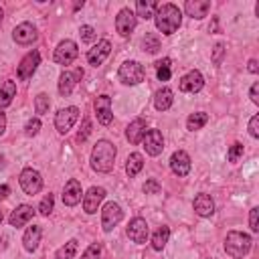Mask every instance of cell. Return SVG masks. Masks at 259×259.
<instances>
[{"label":"cell","mask_w":259,"mask_h":259,"mask_svg":"<svg viewBox=\"0 0 259 259\" xmlns=\"http://www.w3.org/2000/svg\"><path fill=\"white\" fill-rule=\"evenodd\" d=\"M154 20H156V28L162 34H172L178 30L180 22H182V12L176 4H162L156 8L154 12Z\"/></svg>","instance_id":"1"},{"label":"cell","mask_w":259,"mask_h":259,"mask_svg":"<svg viewBox=\"0 0 259 259\" xmlns=\"http://www.w3.org/2000/svg\"><path fill=\"white\" fill-rule=\"evenodd\" d=\"M115 146L107 140H99L95 144V148L91 150V168L95 172H111L113 164H115Z\"/></svg>","instance_id":"2"},{"label":"cell","mask_w":259,"mask_h":259,"mask_svg":"<svg viewBox=\"0 0 259 259\" xmlns=\"http://www.w3.org/2000/svg\"><path fill=\"white\" fill-rule=\"evenodd\" d=\"M251 249V237L247 233H241V231H231L227 233V239H225V251L229 257L233 259H243Z\"/></svg>","instance_id":"3"},{"label":"cell","mask_w":259,"mask_h":259,"mask_svg":"<svg viewBox=\"0 0 259 259\" xmlns=\"http://www.w3.org/2000/svg\"><path fill=\"white\" fill-rule=\"evenodd\" d=\"M117 75H119V81H121L123 85H138V83L144 81L146 71H144V67H142L138 61H125V63L119 67Z\"/></svg>","instance_id":"4"},{"label":"cell","mask_w":259,"mask_h":259,"mask_svg":"<svg viewBox=\"0 0 259 259\" xmlns=\"http://www.w3.org/2000/svg\"><path fill=\"white\" fill-rule=\"evenodd\" d=\"M77 119H79V109H77L75 105L65 107V109H59L57 115H55V127H57V132L67 134V132L75 125Z\"/></svg>","instance_id":"5"},{"label":"cell","mask_w":259,"mask_h":259,"mask_svg":"<svg viewBox=\"0 0 259 259\" xmlns=\"http://www.w3.org/2000/svg\"><path fill=\"white\" fill-rule=\"evenodd\" d=\"M77 55H79L77 45H75L73 40L67 38V40L59 42V47L55 49L53 59H55V63H59V65H71V63L77 59Z\"/></svg>","instance_id":"6"},{"label":"cell","mask_w":259,"mask_h":259,"mask_svg":"<svg viewBox=\"0 0 259 259\" xmlns=\"http://www.w3.org/2000/svg\"><path fill=\"white\" fill-rule=\"evenodd\" d=\"M20 188L26 192V194H36L40 188H42V178L40 174L34 170V168H24L20 172Z\"/></svg>","instance_id":"7"},{"label":"cell","mask_w":259,"mask_h":259,"mask_svg":"<svg viewBox=\"0 0 259 259\" xmlns=\"http://www.w3.org/2000/svg\"><path fill=\"white\" fill-rule=\"evenodd\" d=\"M121 219H123V212H121L119 204L107 202V204L103 206V210H101V227H103L105 233H109Z\"/></svg>","instance_id":"8"},{"label":"cell","mask_w":259,"mask_h":259,"mask_svg":"<svg viewBox=\"0 0 259 259\" xmlns=\"http://www.w3.org/2000/svg\"><path fill=\"white\" fill-rule=\"evenodd\" d=\"M115 28L121 36H130L136 28V14L130 8H121L115 16Z\"/></svg>","instance_id":"9"},{"label":"cell","mask_w":259,"mask_h":259,"mask_svg":"<svg viewBox=\"0 0 259 259\" xmlns=\"http://www.w3.org/2000/svg\"><path fill=\"white\" fill-rule=\"evenodd\" d=\"M148 233H150V229H148L146 219L136 217V219H132V221H130V225H127V237H130L134 243H138V245L146 243Z\"/></svg>","instance_id":"10"},{"label":"cell","mask_w":259,"mask_h":259,"mask_svg":"<svg viewBox=\"0 0 259 259\" xmlns=\"http://www.w3.org/2000/svg\"><path fill=\"white\" fill-rule=\"evenodd\" d=\"M142 142H144L146 154H150V156H158V154H162V150H164V138H162V134H160L158 130H148V132L144 134Z\"/></svg>","instance_id":"11"},{"label":"cell","mask_w":259,"mask_h":259,"mask_svg":"<svg viewBox=\"0 0 259 259\" xmlns=\"http://www.w3.org/2000/svg\"><path fill=\"white\" fill-rule=\"evenodd\" d=\"M38 63H40V55H38V51H30V53L20 61V65H18V79H20V81L30 79L32 73L36 71Z\"/></svg>","instance_id":"12"},{"label":"cell","mask_w":259,"mask_h":259,"mask_svg":"<svg viewBox=\"0 0 259 259\" xmlns=\"http://www.w3.org/2000/svg\"><path fill=\"white\" fill-rule=\"evenodd\" d=\"M103 198H105V190L101 186H91L87 190V194L83 196V210L87 214L97 212V208H99V204H101Z\"/></svg>","instance_id":"13"},{"label":"cell","mask_w":259,"mask_h":259,"mask_svg":"<svg viewBox=\"0 0 259 259\" xmlns=\"http://www.w3.org/2000/svg\"><path fill=\"white\" fill-rule=\"evenodd\" d=\"M109 53H111V42L103 38V40H99L93 49H89V53H87V63L93 65V67H99V65L109 57Z\"/></svg>","instance_id":"14"},{"label":"cell","mask_w":259,"mask_h":259,"mask_svg":"<svg viewBox=\"0 0 259 259\" xmlns=\"http://www.w3.org/2000/svg\"><path fill=\"white\" fill-rule=\"evenodd\" d=\"M202 85H204V77H202V73L200 71H188L182 79H180V91H184V93H196V91H200L202 89Z\"/></svg>","instance_id":"15"},{"label":"cell","mask_w":259,"mask_h":259,"mask_svg":"<svg viewBox=\"0 0 259 259\" xmlns=\"http://www.w3.org/2000/svg\"><path fill=\"white\" fill-rule=\"evenodd\" d=\"M95 113H97V121L101 125H109L113 119L111 113V97L109 95H99L95 99Z\"/></svg>","instance_id":"16"},{"label":"cell","mask_w":259,"mask_h":259,"mask_svg":"<svg viewBox=\"0 0 259 259\" xmlns=\"http://www.w3.org/2000/svg\"><path fill=\"white\" fill-rule=\"evenodd\" d=\"M83 77V69H75L73 73L71 71H65L61 77H59V93L63 95V97H67V95H71V91L75 89V85H77V81Z\"/></svg>","instance_id":"17"},{"label":"cell","mask_w":259,"mask_h":259,"mask_svg":"<svg viewBox=\"0 0 259 259\" xmlns=\"http://www.w3.org/2000/svg\"><path fill=\"white\" fill-rule=\"evenodd\" d=\"M170 168L176 176H186L190 172V156L184 150H176L170 156Z\"/></svg>","instance_id":"18"},{"label":"cell","mask_w":259,"mask_h":259,"mask_svg":"<svg viewBox=\"0 0 259 259\" xmlns=\"http://www.w3.org/2000/svg\"><path fill=\"white\" fill-rule=\"evenodd\" d=\"M12 38L18 45H30L32 40H36V28L30 22H20L14 30H12Z\"/></svg>","instance_id":"19"},{"label":"cell","mask_w":259,"mask_h":259,"mask_svg":"<svg viewBox=\"0 0 259 259\" xmlns=\"http://www.w3.org/2000/svg\"><path fill=\"white\" fill-rule=\"evenodd\" d=\"M81 194H83V190H81L79 180L71 178V180L65 184V188H63V202H65L67 206H75V204L81 200Z\"/></svg>","instance_id":"20"},{"label":"cell","mask_w":259,"mask_h":259,"mask_svg":"<svg viewBox=\"0 0 259 259\" xmlns=\"http://www.w3.org/2000/svg\"><path fill=\"white\" fill-rule=\"evenodd\" d=\"M32 217H34V208H32L30 204H20V206H16V208L12 210V214L8 217V223H10L12 227H22V225H26Z\"/></svg>","instance_id":"21"},{"label":"cell","mask_w":259,"mask_h":259,"mask_svg":"<svg viewBox=\"0 0 259 259\" xmlns=\"http://www.w3.org/2000/svg\"><path fill=\"white\" fill-rule=\"evenodd\" d=\"M184 10H186L188 16L200 20V18H204L206 12L210 10V2H208V0H186Z\"/></svg>","instance_id":"22"},{"label":"cell","mask_w":259,"mask_h":259,"mask_svg":"<svg viewBox=\"0 0 259 259\" xmlns=\"http://www.w3.org/2000/svg\"><path fill=\"white\" fill-rule=\"evenodd\" d=\"M144 134H146V119H142V117L134 119L127 125V130H125V138H127L130 144H140L142 138H144Z\"/></svg>","instance_id":"23"},{"label":"cell","mask_w":259,"mask_h":259,"mask_svg":"<svg viewBox=\"0 0 259 259\" xmlns=\"http://www.w3.org/2000/svg\"><path fill=\"white\" fill-rule=\"evenodd\" d=\"M40 235H42V229H40L38 225L28 227L26 233H24V237H22L24 249H26V251H34V249L38 247V243H40Z\"/></svg>","instance_id":"24"},{"label":"cell","mask_w":259,"mask_h":259,"mask_svg":"<svg viewBox=\"0 0 259 259\" xmlns=\"http://www.w3.org/2000/svg\"><path fill=\"white\" fill-rule=\"evenodd\" d=\"M194 210H196V214H200V217H210V214L214 212V202H212V198H210L208 194H198V196L194 198Z\"/></svg>","instance_id":"25"},{"label":"cell","mask_w":259,"mask_h":259,"mask_svg":"<svg viewBox=\"0 0 259 259\" xmlns=\"http://www.w3.org/2000/svg\"><path fill=\"white\" fill-rule=\"evenodd\" d=\"M172 101H174V93H172V89L164 87V89L156 91V97H154V107H156L158 111H166V109L172 105Z\"/></svg>","instance_id":"26"},{"label":"cell","mask_w":259,"mask_h":259,"mask_svg":"<svg viewBox=\"0 0 259 259\" xmlns=\"http://www.w3.org/2000/svg\"><path fill=\"white\" fill-rule=\"evenodd\" d=\"M142 168H144V158H142V154H138V152L130 154L127 160H125V172H127V176H130V178L138 176Z\"/></svg>","instance_id":"27"},{"label":"cell","mask_w":259,"mask_h":259,"mask_svg":"<svg viewBox=\"0 0 259 259\" xmlns=\"http://www.w3.org/2000/svg\"><path fill=\"white\" fill-rule=\"evenodd\" d=\"M14 97H16V83L8 79V81H4V85L0 87V107L10 105Z\"/></svg>","instance_id":"28"},{"label":"cell","mask_w":259,"mask_h":259,"mask_svg":"<svg viewBox=\"0 0 259 259\" xmlns=\"http://www.w3.org/2000/svg\"><path fill=\"white\" fill-rule=\"evenodd\" d=\"M156 8H158V2H154V0H138V4H136L138 16H142L144 20L152 18L154 12H156Z\"/></svg>","instance_id":"29"},{"label":"cell","mask_w":259,"mask_h":259,"mask_svg":"<svg viewBox=\"0 0 259 259\" xmlns=\"http://www.w3.org/2000/svg\"><path fill=\"white\" fill-rule=\"evenodd\" d=\"M168 237H170V229H168L166 225H162V227L154 233V237H152V247H154L156 251H162V249L166 247V243H168Z\"/></svg>","instance_id":"30"},{"label":"cell","mask_w":259,"mask_h":259,"mask_svg":"<svg viewBox=\"0 0 259 259\" xmlns=\"http://www.w3.org/2000/svg\"><path fill=\"white\" fill-rule=\"evenodd\" d=\"M206 121H208V115H206L204 111H196V113H190V115H188L186 127H188L190 132H194V130H200Z\"/></svg>","instance_id":"31"},{"label":"cell","mask_w":259,"mask_h":259,"mask_svg":"<svg viewBox=\"0 0 259 259\" xmlns=\"http://www.w3.org/2000/svg\"><path fill=\"white\" fill-rule=\"evenodd\" d=\"M75 253H77V241H75V239H71V241H67V243L57 251L55 259H73V257H75Z\"/></svg>","instance_id":"32"},{"label":"cell","mask_w":259,"mask_h":259,"mask_svg":"<svg viewBox=\"0 0 259 259\" xmlns=\"http://www.w3.org/2000/svg\"><path fill=\"white\" fill-rule=\"evenodd\" d=\"M142 45H144V51H148V53H158L160 51V38H158L156 32H146Z\"/></svg>","instance_id":"33"},{"label":"cell","mask_w":259,"mask_h":259,"mask_svg":"<svg viewBox=\"0 0 259 259\" xmlns=\"http://www.w3.org/2000/svg\"><path fill=\"white\" fill-rule=\"evenodd\" d=\"M49 107H51V99H49V95L47 93H38L36 95V99H34V109H36V113H47L49 111Z\"/></svg>","instance_id":"34"},{"label":"cell","mask_w":259,"mask_h":259,"mask_svg":"<svg viewBox=\"0 0 259 259\" xmlns=\"http://www.w3.org/2000/svg\"><path fill=\"white\" fill-rule=\"evenodd\" d=\"M156 69H158V79L160 81H168L170 79V59H162L156 63Z\"/></svg>","instance_id":"35"},{"label":"cell","mask_w":259,"mask_h":259,"mask_svg":"<svg viewBox=\"0 0 259 259\" xmlns=\"http://www.w3.org/2000/svg\"><path fill=\"white\" fill-rule=\"evenodd\" d=\"M53 204H55L53 194H47V196L40 200V204H38V212H40L42 217H49V214H51V210H53Z\"/></svg>","instance_id":"36"},{"label":"cell","mask_w":259,"mask_h":259,"mask_svg":"<svg viewBox=\"0 0 259 259\" xmlns=\"http://www.w3.org/2000/svg\"><path fill=\"white\" fill-rule=\"evenodd\" d=\"M99 255H101V243H91V245L83 251L81 259H99Z\"/></svg>","instance_id":"37"},{"label":"cell","mask_w":259,"mask_h":259,"mask_svg":"<svg viewBox=\"0 0 259 259\" xmlns=\"http://www.w3.org/2000/svg\"><path fill=\"white\" fill-rule=\"evenodd\" d=\"M241 156H243V144H239V142H237V144H233V146L229 148L227 160H229V162H237Z\"/></svg>","instance_id":"38"},{"label":"cell","mask_w":259,"mask_h":259,"mask_svg":"<svg viewBox=\"0 0 259 259\" xmlns=\"http://www.w3.org/2000/svg\"><path fill=\"white\" fill-rule=\"evenodd\" d=\"M38 130H40V119H38V117L28 119V121H26V125H24L26 136H36V134H38Z\"/></svg>","instance_id":"39"},{"label":"cell","mask_w":259,"mask_h":259,"mask_svg":"<svg viewBox=\"0 0 259 259\" xmlns=\"http://www.w3.org/2000/svg\"><path fill=\"white\" fill-rule=\"evenodd\" d=\"M79 34H81V40L91 42V40L95 38V28H93V26H89V24H83V26L79 28Z\"/></svg>","instance_id":"40"},{"label":"cell","mask_w":259,"mask_h":259,"mask_svg":"<svg viewBox=\"0 0 259 259\" xmlns=\"http://www.w3.org/2000/svg\"><path fill=\"white\" fill-rule=\"evenodd\" d=\"M160 188H162V186H160V184H158V180H154V178H152V180H148V182L144 184V192H146V194H158V192H160Z\"/></svg>","instance_id":"41"},{"label":"cell","mask_w":259,"mask_h":259,"mask_svg":"<svg viewBox=\"0 0 259 259\" xmlns=\"http://www.w3.org/2000/svg\"><path fill=\"white\" fill-rule=\"evenodd\" d=\"M249 134L253 138H259V115H253L249 119Z\"/></svg>","instance_id":"42"},{"label":"cell","mask_w":259,"mask_h":259,"mask_svg":"<svg viewBox=\"0 0 259 259\" xmlns=\"http://www.w3.org/2000/svg\"><path fill=\"white\" fill-rule=\"evenodd\" d=\"M257 214H259V208H257V206H255V208H251V214H249V227H251V231H253V233H257V231H259Z\"/></svg>","instance_id":"43"},{"label":"cell","mask_w":259,"mask_h":259,"mask_svg":"<svg viewBox=\"0 0 259 259\" xmlns=\"http://www.w3.org/2000/svg\"><path fill=\"white\" fill-rule=\"evenodd\" d=\"M89 132H91V121H89V119L85 117V119H83V130L79 132V136H77V140H79V142H83V140H85V138L89 136Z\"/></svg>","instance_id":"44"},{"label":"cell","mask_w":259,"mask_h":259,"mask_svg":"<svg viewBox=\"0 0 259 259\" xmlns=\"http://www.w3.org/2000/svg\"><path fill=\"white\" fill-rule=\"evenodd\" d=\"M223 53H225V45H223V42H217V45H214V53H212V61H214V63H221Z\"/></svg>","instance_id":"45"},{"label":"cell","mask_w":259,"mask_h":259,"mask_svg":"<svg viewBox=\"0 0 259 259\" xmlns=\"http://www.w3.org/2000/svg\"><path fill=\"white\" fill-rule=\"evenodd\" d=\"M249 97H251L253 103H259V83H253V87L249 91Z\"/></svg>","instance_id":"46"},{"label":"cell","mask_w":259,"mask_h":259,"mask_svg":"<svg viewBox=\"0 0 259 259\" xmlns=\"http://www.w3.org/2000/svg\"><path fill=\"white\" fill-rule=\"evenodd\" d=\"M4 130H6V113L0 109V136L4 134Z\"/></svg>","instance_id":"47"},{"label":"cell","mask_w":259,"mask_h":259,"mask_svg":"<svg viewBox=\"0 0 259 259\" xmlns=\"http://www.w3.org/2000/svg\"><path fill=\"white\" fill-rule=\"evenodd\" d=\"M8 194H10V186L2 184V186H0V200H4V198H6Z\"/></svg>","instance_id":"48"},{"label":"cell","mask_w":259,"mask_h":259,"mask_svg":"<svg viewBox=\"0 0 259 259\" xmlns=\"http://www.w3.org/2000/svg\"><path fill=\"white\" fill-rule=\"evenodd\" d=\"M247 69H249L251 73H257V71H259V67H257V61H255V59H251V61H249V67H247Z\"/></svg>","instance_id":"49"},{"label":"cell","mask_w":259,"mask_h":259,"mask_svg":"<svg viewBox=\"0 0 259 259\" xmlns=\"http://www.w3.org/2000/svg\"><path fill=\"white\" fill-rule=\"evenodd\" d=\"M4 247H6V239L2 237V239H0V251H4Z\"/></svg>","instance_id":"50"},{"label":"cell","mask_w":259,"mask_h":259,"mask_svg":"<svg viewBox=\"0 0 259 259\" xmlns=\"http://www.w3.org/2000/svg\"><path fill=\"white\" fill-rule=\"evenodd\" d=\"M2 16H4V12H2V8H0V24H2Z\"/></svg>","instance_id":"51"},{"label":"cell","mask_w":259,"mask_h":259,"mask_svg":"<svg viewBox=\"0 0 259 259\" xmlns=\"http://www.w3.org/2000/svg\"><path fill=\"white\" fill-rule=\"evenodd\" d=\"M2 219H4V214H2V210H0V223H2Z\"/></svg>","instance_id":"52"}]
</instances>
